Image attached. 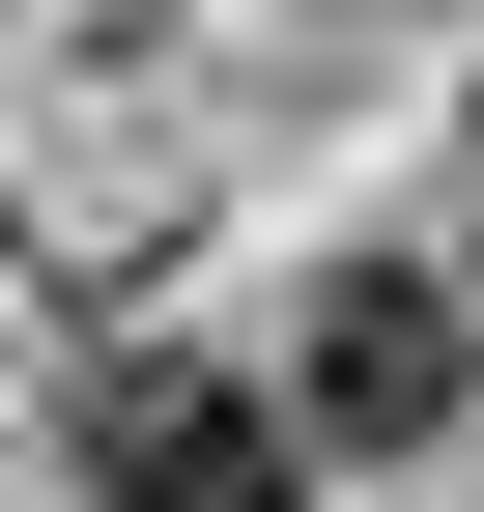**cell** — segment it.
<instances>
[{
    "label": "cell",
    "instance_id": "cell-2",
    "mask_svg": "<svg viewBox=\"0 0 484 512\" xmlns=\"http://www.w3.org/2000/svg\"><path fill=\"white\" fill-rule=\"evenodd\" d=\"M285 399H228V370H114L86 399V512H285Z\"/></svg>",
    "mask_w": 484,
    "mask_h": 512
},
{
    "label": "cell",
    "instance_id": "cell-1",
    "mask_svg": "<svg viewBox=\"0 0 484 512\" xmlns=\"http://www.w3.org/2000/svg\"><path fill=\"white\" fill-rule=\"evenodd\" d=\"M456 399H484V313L428 285V256H342V285H314V427H342V456H428Z\"/></svg>",
    "mask_w": 484,
    "mask_h": 512
}]
</instances>
